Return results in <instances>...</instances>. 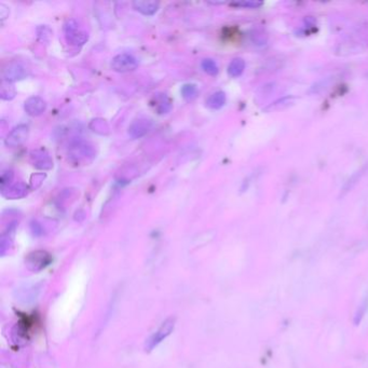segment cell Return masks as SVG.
Returning <instances> with one entry per match:
<instances>
[{
  "label": "cell",
  "instance_id": "6da1fadb",
  "mask_svg": "<svg viewBox=\"0 0 368 368\" xmlns=\"http://www.w3.org/2000/svg\"><path fill=\"white\" fill-rule=\"evenodd\" d=\"M65 37L70 45L74 46H82L85 45L88 39L89 35L87 32L80 28L79 24L75 20H68L64 26Z\"/></svg>",
  "mask_w": 368,
  "mask_h": 368
},
{
  "label": "cell",
  "instance_id": "7a4b0ae2",
  "mask_svg": "<svg viewBox=\"0 0 368 368\" xmlns=\"http://www.w3.org/2000/svg\"><path fill=\"white\" fill-rule=\"evenodd\" d=\"M175 318H169L165 322L162 323L157 331H154V334L147 340L146 342V350L150 351L154 347H157L158 344L161 342L163 339L168 337L172 330L174 329L175 326Z\"/></svg>",
  "mask_w": 368,
  "mask_h": 368
},
{
  "label": "cell",
  "instance_id": "3957f363",
  "mask_svg": "<svg viewBox=\"0 0 368 368\" xmlns=\"http://www.w3.org/2000/svg\"><path fill=\"white\" fill-rule=\"evenodd\" d=\"M138 61L132 54L122 53L112 58L111 67L117 73H129L138 68Z\"/></svg>",
  "mask_w": 368,
  "mask_h": 368
},
{
  "label": "cell",
  "instance_id": "277c9868",
  "mask_svg": "<svg viewBox=\"0 0 368 368\" xmlns=\"http://www.w3.org/2000/svg\"><path fill=\"white\" fill-rule=\"evenodd\" d=\"M28 134H29L28 126H25V124H20V126L14 128L8 134L7 138H5L4 140V144L11 148L19 147L27 139Z\"/></svg>",
  "mask_w": 368,
  "mask_h": 368
},
{
  "label": "cell",
  "instance_id": "5b68a950",
  "mask_svg": "<svg viewBox=\"0 0 368 368\" xmlns=\"http://www.w3.org/2000/svg\"><path fill=\"white\" fill-rule=\"evenodd\" d=\"M27 76L26 68L20 63H10L2 70V78L7 82H15Z\"/></svg>",
  "mask_w": 368,
  "mask_h": 368
},
{
  "label": "cell",
  "instance_id": "8992f818",
  "mask_svg": "<svg viewBox=\"0 0 368 368\" xmlns=\"http://www.w3.org/2000/svg\"><path fill=\"white\" fill-rule=\"evenodd\" d=\"M152 129V122L147 119L135 120L129 127V135L132 138H140Z\"/></svg>",
  "mask_w": 368,
  "mask_h": 368
},
{
  "label": "cell",
  "instance_id": "52a82bcc",
  "mask_svg": "<svg viewBox=\"0 0 368 368\" xmlns=\"http://www.w3.org/2000/svg\"><path fill=\"white\" fill-rule=\"evenodd\" d=\"M24 108H25V111L29 116L38 117L40 115H43L45 112L46 108V104L41 97L33 96V97H29L26 100Z\"/></svg>",
  "mask_w": 368,
  "mask_h": 368
},
{
  "label": "cell",
  "instance_id": "ba28073f",
  "mask_svg": "<svg viewBox=\"0 0 368 368\" xmlns=\"http://www.w3.org/2000/svg\"><path fill=\"white\" fill-rule=\"evenodd\" d=\"M153 108L158 111V114H166L172 108V102L166 94H156L151 100Z\"/></svg>",
  "mask_w": 368,
  "mask_h": 368
},
{
  "label": "cell",
  "instance_id": "9c48e42d",
  "mask_svg": "<svg viewBox=\"0 0 368 368\" xmlns=\"http://www.w3.org/2000/svg\"><path fill=\"white\" fill-rule=\"evenodd\" d=\"M32 158L34 160V165L40 170H50L53 166V162L49 154L43 150L33 151Z\"/></svg>",
  "mask_w": 368,
  "mask_h": 368
},
{
  "label": "cell",
  "instance_id": "30bf717a",
  "mask_svg": "<svg viewBox=\"0 0 368 368\" xmlns=\"http://www.w3.org/2000/svg\"><path fill=\"white\" fill-rule=\"evenodd\" d=\"M133 7L136 11L140 12L144 15H152L159 9V2L157 1H134Z\"/></svg>",
  "mask_w": 368,
  "mask_h": 368
},
{
  "label": "cell",
  "instance_id": "8fae6325",
  "mask_svg": "<svg viewBox=\"0 0 368 368\" xmlns=\"http://www.w3.org/2000/svg\"><path fill=\"white\" fill-rule=\"evenodd\" d=\"M27 193V186L25 184L19 183L15 184V185L8 187V189H5L2 191V194L5 198L9 199H19L24 197Z\"/></svg>",
  "mask_w": 368,
  "mask_h": 368
},
{
  "label": "cell",
  "instance_id": "7c38bea8",
  "mask_svg": "<svg viewBox=\"0 0 368 368\" xmlns=\"http://www.w3.org/2000/svg\"><path fill=\"white\" fill-rule=\"evenodd\" d=\"M244 69H245L244 59L237 57L230 62L228 66V75L230 77H232V78H236V77H240L243 74Z\"/></svg>",
  "mask_w": 368,
  "mask_h": 368
},
{
  "label": "cell",
  "instance_id": "4fadbf2b",
  "mask_svg": "<svg viewBox=\"0 0 368 368\" xmlns=\"http://www.w3.org/2000/svg\"><path fill=\"white\" fill-rule=\"evenodd\" d=\"M225 104H226V94L223 91L213 93L206 100V105L209 106L211 109H221Z\"/></svg>",
  "mask_w": 368,
  "mask_h": 368
},
{
  "label": "cell",
  "instance_id": "5bb4252c",
  "mask_svg": "<svg viewBox=\"0 0 368 368\" xmlns=\"http://www.w3.org/2000/svg\"><path fill=\"white\" fill-rule=\"evenodd\" d=\"M182 95L184 98L188 100V102H190V100H193L198 95V88L194 85H191V83L184 85L182 87Z\"/></svg>",
  "mask_w": 368,
  "mask_h": 368
},
{
  "label": "cell",
  "instance_id": "9a60e30c",
  "mask_svg": "<svg viewBox=\"0 0 368 368\" xmlns=\"http://www.w3.org/2000/svg\"><path fill=\"white\" fill-rule=\"evenodd\" d=\"M201 66L206 74L211 76H216L218 74V65L212 58H205L202 61Z\"/></svg>",
  "mask_w": 368,
  "mask_h": 368
},
{
  "label": "cell",
  "instance_id": "2e32d148",
  "mask_svg": "<svg viewBox=\"0 0 368 368\" xmlns=\"http://www.w3.org/2000/svg\"><path fill=\"white\" fill-rule=\"evenodd\" d=\"M294 99L295 98L293 96H285V97H283L281 99L276 100V102L273 103L271 106H269L268 107V110H270V109H280L281 107H283V106L284 107H287V106H289L290 104L293 103Z\"/></svg>",
  "mask_w": 368,
  "mask_h": 368
},
{
  "label": "cell",
  "instance_id": "e0dca14e",
  "mask_svg": "<svg viewBox=\"0 0 368 368\" xmlns=\"http://www.w3.org/2000/svg\"><path fill=\"white\" fill-rule=\"evenodd\" d=\"M12 180H13V173H12V171H5L2 173L1 175V180H0V182H1V190L3 191V190H5V188L9 187V184L12 182Z\"/></svg>",
  "mask_w": 368,
  "mask_h": 368
},
{
  "label": "cell",
  "instance_id": "ac0fdd59",
  "mask_svg": "<svg viewBox=\"0 0 368 368\" xmlns=\"http://www.w3.org/2000/svg\"><path fill=\"white\" fill-rule=\"evenodd\" d=\"M263 4L259 1H241V2H234L232 5L235 7H242V8H249V9H256Z\"/></svg>",
  "mask_w": 368,
  "mask_h": 368
},
{
  "label": "cell",
  "instance_id": "d6986e66",
  "mask_svg": "<svg viewBox=\"0 0 368 368\" xmlns=\"http://www.w3.org/2000/svg\"><path fill=\"white\" fill-rule=\"evenodd\" d=\"M14 91H10L9 89H5V87H2L1 88V93H0V95H1V98L2 99H5V95H8V99H11L12 97L14 96Z\"/></svg>",
  "mask_w": 368,
  "mask_h": 368
}]
</instances>
